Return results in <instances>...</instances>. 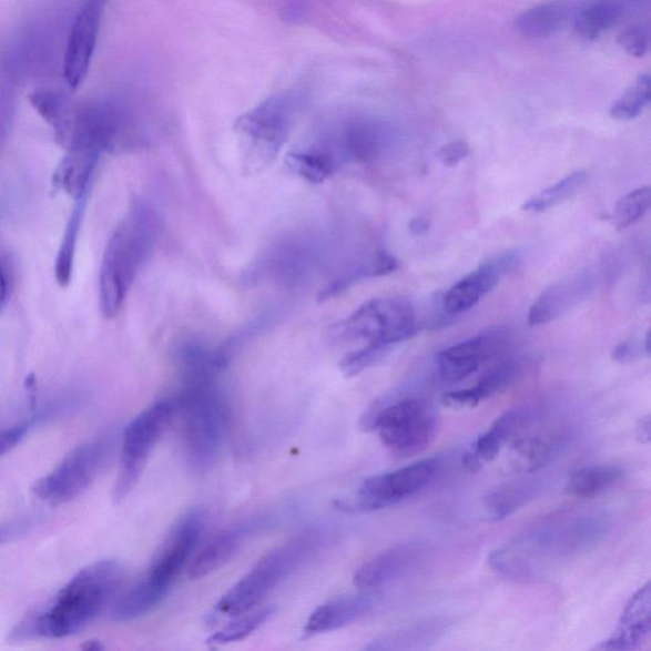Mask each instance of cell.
I'll use <instances>...</instances> for the list:
<instances>
[{"label":"cell","instance_id":"14","mask_svg":"<svg viewBox=\"0 0 651 651\" xmlns=\"http://www.w3.org/2000/svg\"><path fill=\"white\" fill-rule=\"evenodd\" d=\"M507 343V329L498 328L448 347L437 355L440 380L447 385L459 384L472 376L485 363L498 357Z\"/></svg>","mask_w":651,"mask_h":651},{"label":"cell","instance_id":"44","mask_svg":"<svg viewBox=\"0 0 651 651\" xmlns=\"http://www.w3.org/2000/svg\"><path fill=\"white\" fill-rule=\"evenodd\" d=\"M409 228L413 236H423L429 231V223L421 218H415L410 222Z\"/></svg>","mask_w":651,"mask_h":651},{"label":"cell","instance_id":"45","mask_svg":"<svg viewBox=\"0 0 651 651\" xmlns=\"http://www.w3.org/2000/svg\"><path fill=\"white\" fill-rule=\"evenodd\" d=\"M8 285L2 266H0V312L3 311L7 303Z\"/></svg>","mask_w":651,"mask_h":651},{"label":"cell","instance_id":"15","mask_svg":"<svg viewBox=\"0 0 651 651\" xmlns=\"http://www.w3.org/2000/svg\"><path fill=\"white\" fill-rule=\"evenodd\" d=\"M520 262L518 253L507 251L485 262L456 283L441 299L448 315H459L474 308L485 295L497 288L502 277L513 272Z\"/></svg>","mask_w":651,"mask_h":651},{"label":"cell","instance_id":"28","mask_svg":"<svg viewBox=\"0 0 651 651\" xmlns=\"http://www.w3.org/2000/svg\"><path fill=\"white\" fill-rule=\"evenodd\" d=\"M623 468L599 465L579 468L566 484V492L577 499H593L613 488L623 477Z\"/></svg>","mask_w":651,"mask_h":651},{"label":"cell","instance_id":"43","mask_svg":"<svg viewBox=\"0 0 651 651\" xmlns=\"http://www.w3.org/2000/svg\"><path fill=\"white\" fill-rule=\"evenodd\" d=\"M651 421L650 416L647 415L644 418H641L638 423L637 427V439L641 445H649L650 437H651Z\"/></svg>","mask_w":651,"mask_h":651},{"label":"cell","instance_id":"27","mask_svg":"<svg viewBox=\"0 0 651 651\" xmlns=\"http://www.w3.org/2000/svg\"><path fill=\"white\" fill-rule=\"evenodd\" d=\"M562 447L560 434H532L517 438L511 455V465L519 472H535L558 455Z\"/></svg>","mask_w":651,"mask_h":651},{"label":"cell","instance_id":"9","mask_svg":"<svg viewBox=\"0 0 651 651\" xmlns=\"http://www.w3.org/2000/svg\"><path fill=\"white\" fill-rule=\"evenodd\" d=\"M175 414V406L161 401L154 404L130 423L124 431L121 467L114 490L116 501H123L141 479L148 458L167 429Z\"/></svg>","mask_w":651,"mask_h":651},{"label":"cell","instance_id":"46","mask_svg":"<svg viewBox=\"0 0 651 651\" xmlns=\"http://www.w3.org/2000/svg\"><path fill=\"white\" fill-rule=\"evenodd\" d=\"M83 649L84 650H90V651L91 650L92 651H94V650H102L103 649V645L100 644V641L93 640V641L87 642V644L83 647Z\"/></svg>","mask_w":651,"mask_h":651},{"label":"cell","instance_id":"26","mask_svg":"<svg viewBox=\"0 0 651 651\" xmlns=\"http://www.w3.org/2000/svg\"><path fill=\"white\" fill-rule=\"evenodd\" d=\"M569 12V4L562 0L543 2L520 13L516 19V29L528 39L550 38L567 23Z\"/></svg>","mask_w":651,"mask_h":651},{"label":"cell","instance_id":"36","mask_svg":"<svg viewBox=\"0 0 651 651\" xmlns=\"http://www.w3.org/2000/svg\"><path fill=\"white\" fill-rule=\"evenodd\" d=\"M651 80L650 75L641 74L637 82L623 93L622 98L614 102L611 109V116L619 121L637 119L650 101Z\"/></svg>","mask_w":651,"mask_h":651},{"label":"cell","instance_id":"10","mask_svg":"<svg viewBox=\"0 0 651 651\" xmlns=\"http://www.w3.org/2000/svg\"><path fill=\"white\" fill-rule=\"evenodd\" d=\"M106 440L85 441L69 452L53 471L33 486L37 497L49 505H64L87 489L99 475L108 456Z\"/></svg>","mask_w":651,"mask_h":651},{"label":"cell","instance_id":"1","mask_svg":"<svg viewBox=\"0 0 651 651\" xmlns=\"http://www.w3.org/2000/svg\"><path fill=\"white\" fill-rule=\"evenodd\" d=\"M609 533L601 516L562 513L542 520L495 550L490 568L510 580H531L593 550Z\"/></svg>","mask_w":651,"mask_h":651},{"label":"cell","instance_id":"21","mask_svg":"<svg viewBox=\"0 0 651 651\" xmlns=\"http://www.w3.org/2000/svg\"><path fill=\"white\" fill-rule=\"evenodd\" d=\"M421 547L406 543L382 552L355 572L354 584L360 590H376L404 574L419 559Z\"/></svg>","mask_w":651,"mask_h":651},{"label":"cell","instance_id":"6","mask_svg":"<svg viewBox=\"0 0 651 651\" xmlns=\"http://www.w3.org/2000/svg\"><path fill=\"white\" fill-rule=\"evenodd\" d=\"M319 541L317 532L293 538L260 560L215 606V613L240 616L253 611L282 581L305 561Z\"/></svg>","mask_w":651,"mask_h":651},{"label":"cell","instance_id":"38","mask_svg":"<svg viewBox=\"0 0 651 651\" xmlns=\"http://www.w3.org/2000/svg\"><path fill=\"white\" fill-rule=\"evenodd\" d=\"M388 353L375 346H364L359 350L347 354L340 363V370L347 378L360 375L362 372L375 366Z\"/></svg>","mask_w":651,"mask_h":651},{"label":"cell","instance_id":"40","mask_svg":"<svg viewBox=\"0 0 651 651\" xmlns=\"http://www.w3.org/2000/svg\"><path fill=\"white\" fill-rule=\"evenodd\" d=\"M619 42L629 55L641 58L649 50V32L642 26H632L621 33Z\"/></svg>","mask_w":651,"mask_h":651},{"label":"cell","instance_id":"35","mask_svg":"<svg viewBox=\"0 0 651 651\" xmlns=\"http://www.w3.org/2000/svg\"><path fill=\"white\" fill-rule=\"evenodd\" d=\"M651 206V190L649 186L631 191L619 200L614 207L613 224L616 230L623 231L632 227L644 218Z\"/></svg>","mask_w":651,"mask_h":651},{"label":"cell","instance_id":"22","mask_svg":"<svg viewBox=\"0 0 651 651\" xmlns=\"http://www.w3.org/2000/svg\"><path fill=\"white\" fill-rule=\"evenodd\" d=\"M254 522L241 523L216 535L207 542L189 567L191 579H202L212 574L216 569L228 562L245 543L248 536L255 531Z\"/></svg>","mask_w":651,"mask_h":651},{"label":"cell","instance_id":"20","mask_svg":"<svg viewBox=\"0 0 651 651\" xmlns=\"http://www.w3.org/2000/svg\"><path fill=\"white\" fill-rule=\"evenodd\" d=\"M364 592L366 593L337 598L319 606L307 620L306 635L315 637L319 633L343 629L360 619L377 601V597L372 593V590H364Z\"/></svg>","mask_w":651,"mask_h":651},{"label":"cell","instance_id":"34","mask_svg":"<svg viewBox=\"0 0 651 651\" xmlns=\"http://www.w3.org/2000/svg\"><path fill=\"white\" fill-rule=\"evenodd\" d=\"M273 609L256 610L251 613H242L237 620L225 624L223 629L213 633L207 639L211 645H227L231 642L245 640L258 628L272 618Z\"/></svg>","mask_w":651,"mask_h":651},{"label":"cell","instance_id":"11","mask_svg":"<svg viewBox=\"0 0 651 651\" xmlns=\"http://www.w3.org/2000/svg\"><path fill=\"white\" fill-rule=\"evenodd\" d=\"M439 470L437 459H424L399 470L369 477L357 494V507L378 510L399 505L428 486Z\"/></svg>","mask_w":651,"mask_h":651},{"label":"cell","instance_id":"41","mask_svg":"<svg viewBox=\"0 0 651 651\" xmlns=\"http://www.w3.org/2000/svg\"><path fill=\"white\" fill-rule=\"evenodd\" d=\"M470 154V146L464 141L450 142L443 145L437 153V159L447 167H454Z\"/></svg>","mask_w":651,"mask_h":651},{"label":"cell","instance_id":"13","mask_svg":"<svg viewBox=\"0 0 651 651\" xmlns=\"http://www.w3.org/2000/svg\"><path fill=\"white\" fill-rule=\"evenodd\" d=\"M202 532L203 516L197 511L182 518L155 555L151 568L143 578L169 594L181 571L186 568L191 555L194 553Z\"/></svg>","mask_w":651,"mask_h":651},{"label":"cell","instance_id":"17","mask_svg":"<svg viewBox=\"0 0 651 651\" xmlns=\"http://www.w3.org/2000/svg\"><path fill=\"white\" fill-rule=\"evenodd\" d=\"M596 284V276L583 272L550 285L529 308L528 325L542 326L567 315L593 293Z\"/></svg>","mask_w":651,"mask_h":651},{"label":"cell","instance_id":"33","mask_svg":"<svg viewBox=\"0 0 651 651\" xmlns=\"http://www.w3.org/2000/svg\"><path fill=\"white\" fill-rule=\"evenodd\" d=\"M285 163L295 175L316 185L332 177L338 170L326 154L314 150V148L309 151L288 154Z\"/></svg>","mask_w":651,"mask_h":651},{"label":"cell","instance_id":"19","mask_svg":"<svg viewBox=\"0 0 651 651\" xmlns=\"http://www.w3.org/2000/svg\"><path fill=\"white\" fill-rule=\"evenodd\" d=\"M651 632V589L647 583L632 596L610 639L596 650H635L649 639Z\"/></svg>","mask_w":651,"mask_h":651},{"label":"cell","instance_id":"3","mask_svg":"<svg viewBox=\"0 0 651 651\" xmlns=\"http://www.w3.org/2000/svg\"><path fill=\"white\" fill-rule=\"evenodd\" d=\"M157 232V215L138 205L111 237L100 273L101 309L106 318L119 315L130 285L152 254Z\"/></svg>","mask_w":651,"mask_h":651},{"label":"cell","instance_id":"8","mask_svg":"<svg viewBox=\"0 0 651 651\" xmlns=\"http://www.w3.org/2000/svg\"><path fill=\"white\" fill-rule=\"evenodd\" d=\"M335 333L343 340L364 342L366 346L389 350L418 333V318L407 299H372L337 324Z\"/></svg>","mask_w":651,"mask_h":651},{"label":"cell","instance_id":"30","mask_svg":"<svg viewBox=\"0 0 651 651\" xmlns=\"http://www.w3.org/2000/svg\"><path fill=\"white\" fill-rule=\"evenodd\" d=\"M538 491L533 482H509L486 492L482 505L489 518L502 520L522 509Z\"/></svg>","mask_w":651,"mask_h":651},{"label":"cell","instance_id":"42","mask_svg":"<svg viewBox=\"0 0 651 651\" xmlns=\"http://www.w3.org/2000/svg\"><path fill=\"white\" fill-rule=\"evenodd\" d=\"M642 355H647L648 357L644 344L624 342L616 346L612 358L618 363L627 364L642 358Z\"/></svg>","mask_w":651,"mask_h":651},{"label":"cell","instance_id":"5","mask_svg":"<svg viewBox=\"0 0 651 651\" xmlns=\"http://www.w3.org/2000/svg\"><path fill=\"white\" fill-rule=\"evenodd\" d=\"M301 100L297 94L282 93L260 103L240 116L234 124L245 169L258 173L272 166L291 134Z\"/></svg>","mask_w":651,"mask_h":651},{"label":"cell","instance_id":"4","mask_svg":"<svg viewBox=\"0 0 651 651\" xmlns=\"http://www.w3.org/2000/svg\"><path fill=\"white\" fill-rule=\"evenodd\" d=\"M215 380L184 382L175 406L186 457L199 471L216 462L227 433V405Z\"/></svg>","mask_w":651,"mask_h":651},{"label":"cell","instance_id":"18","mask_svg":"<svg viewBox=\"0 0 651 651\" xmlns=\"http://www.w3.org/2000/svg\"><path fill=\"white\" fill-rule=\"evenodd\" d=\"M528 418L526 413L519 410L501 415L488 431H485L467 448L461 458L464 470L476 474L481 471L486 465L495 461L509 440L516 438L525 428Z\"/></svg>","mask_w":651,"mask_h":651},{"label":"cell","instance_id":"32","mask_svg":"<svg viewBox=\"0 0 651 651\" xmlns=\"http://www.w3.org/2000/svg\"><path fill=\"white\" fill-rule=\"evenodd\" d=\"M587 181L588 173L586 171L572 172L571 175L563 177L557 184L528 199L522 210L528 213L547 212L578 193L579 189L583 187Z\"/></svg>","mask_w":651,"mask_h":651},{"label":"cell","instance_id":"25","mask_svg":"<svg viewBox=\"0 0 651 651\" xmlns=\"http://www.w3.org/2000/svg\"><path fill=\"white\" fill-rule=\"evenodd\" d=\"M99 151L85 146H72L71 152L59 163L53 176V186L63 190L74 200L89 194L92 173L98 163Z\"/></svg>","mask_w":651,"mask_h":651},{"label":"cell","instance_id":"29","mask_svg":"<svg viewBox=\"0 0 651 651\" xmlns=\"http://www.w3.org/2000/svg\"><path fill=\"white\" fill-rule=\"evenodd\" d=\"M623 0H596L583 8L577 17L574 30L580 39L594 41L611 30L621 19Z\"/></svg>","mask_w":651,"mask_h":651},{"label":"cell","instance_id":"23","mask_svg":"<svg viewBox=\"0 0 651 651\" xmlns=\"http://www.w3.org/2000/svg\"><path fill=\"white\" fill-rule=\"evenodd\" d=\"M449 619H429L406 624L395 631L379 637L367 648L368 650H425L443 639L452 629Z\"/></svg>","mask_w":651,"mask_h":651},{"label":"cell","instance_id":"7","mask_svg":"<svg viewBox=\"0 0 651 651\" xmlns=\"http://www.w3.org/2000/svg\"><path fill=\"white\" fill-rule=\"evenodd\" d=\"M363 427L375 429L384 445L399 458L418 456L427 449L438 429V414L427 399L410 397L372 407Z\"/></svg>","mask_w":651,"mask_h":651},{"label":"cell","instance_id":"16","mask_svg":"<svg viewBox=\"0 0 651 651\" xmlns=\"http://www.w3.org/2000/svg\"><path fill=\"white\" fill-rule=\"evenodd\" d=\"M105 6L106 0H87L69 34L63 71L72 90L78 89L89 74Z\"/></svg>","mask_w":651,"mask_h":651},{"label":"cell","instance_id":"47","mask_svg":"<svg viewBox=\"0 0 651 651\" xmlns=\"http://www.w3.org/2000/svg\"><path fill=\"white\" fill-rule=\"evenodd\" d=\"M6 536V529L0 528V541H2V538Z\"/></svg>","mask_w":651,"mask_h":651},{"label":"cell","instance_id":"31","mask_svg":"<svg viewBox=\"0 0 651 651\" xmlns=\"http://www.w3.org/2000/svg\"><path fill=\"white\" fill-rule=\"evenodd\" d=\"M87 195L77 200L71 218H69L67 224L63 241L60 243L55 262V279L58 285L62 286V288H67L72 282L75 248L85 211Z\"/></svg>","mask_w":651,"mask_h":651},{"label":"cell","instance_id":"37","mask_svg":"<svg viewBox=\"0 0 651 651\" xmlns=\"http://www.w3.org/2000/svg\"><path fill=\"white\" fill-rule=\"evenodd\" d=\"M30 101L39 114L54 128L60 144L65 145L68 138L62 101H60L57 94L51 92H34L30 95Z\"/></svg>","mask_w":651,"mask_h":651},{"label":"cell","instance_id":"12","mask_svg":"<svg viewBox=\"0 0 651 651\" xmlns=\"http://www.w3.org/2000/svg\"><path fill=\"white\" fill-rule=\"evenodd\" d=\"M393 130L382 121L353 119L346 121L315 150L323 152L337 169L345 162H372L380 157L393 142Z\"/></svg>","mask_w":651,"mask_h":651},{"label":"cell","instance_id":"2","mask_svg":"<svg viewBox=\"0 0 651 651\" xmlns=\"http://www.w3.org/2000/svg\"><path fill=\"white\" fill-rule=\"evenodd\" d=\"M120 563L103 560L91 563L59 590L53 601L31 611L12 630V641L63 639L91 623L106 609L123 581Z\"/></svg>","mask_w":651,"mask_h":651},{"label":"cell","instance_id":"39","mask_svg":"<svg viewBox=\"0 0 651 651\" xmlns=\"http://www.w3.org/2000/svg\"><path fill=\"white\" fill-rule=\"evenodd\" d=\"M42 421H45V419H43L40 411L33 414L29 419L11 425V427L0 429V457L10 454L11 450L19 446L20 443L29 436V433L34 425Z\"/></svg>","mask_w":651,"mask_h":651},{"label":"cell","instance_id":"24","mask_svg":"<svg viewBox=\"0 0 651 651\" xmlns=\"http://www.w3.org/2000/svg\"><path fill=\"white\" fill-rule=\"evenodd\" d=\"M517 364L515 362H501L494 366L471 388L452 390L443 396L441 401L452 409H474L485 399L502 393L517 378Z\"/></svg>","mask_w":651,"mask_h":651}]
</instances>
